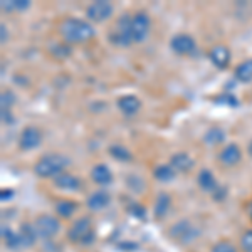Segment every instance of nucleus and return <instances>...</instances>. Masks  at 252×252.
<instances>
[{
	"mask_svg": "<svg viewBox=\"0 0 252 252\" xmlns=\"http://www.w3.org/2000/svg\"><path fill=\"white\" fill-rule=\"evenodd\" d=\"M170 210V197L166 193H160L155 202V215L158 219H163Z\"/></svg>",
	"mask_w": 252,
	"mask_h": 252,
	"instance_id": "5701e85b",
	"label": "nucleus"
},
{
	"mask_svg": "<svg viewBox=\"0 0 252 252\" xmlns=\"http://www.w3.org/2000/svg\"><path fill=\"white\" fill-rule=\"evenodd\" d=\"M69 241L81 246H91L94 242V230H93V223L88 217H81L71 225L67 234Z\"/></svg>",
	"mask_w": 252,
	"mask_h": 252,
	"instance_id": "7ed1b4c3",
	"label": "nucleus"
},
{
	"mask_svg": "<svg viewBox=\"0 0 252 252\" xmlns=\"http://www.w3.org/2000/svg\"><path fill=\"white\" fill-rule=\"evenodd\" d=\"M109 204H111V195L106 190H97V192L91 193L88 197V207L91 210H94V212L106 209Z\"/></svg>",
	"mask_w": 252,
	"mask_h": 252,
	"instance_id": "ddd939ff",
	"label": "nucleus"
},
{
	"mask_svg": "<svg viewBox=\"0 0 252 252\" xmlns=\"http://www.w3.org/2000/svg\"><path fill=\"white\" fill-rule=\"evenodd\" d=\"M91 178H93L94 184L104 187V185H109L113 182V173L106 165L101 163V165H96L94 168L91 170Z\"/></svg>",
	"mask_w": 252,
	"mask_h": 252,
	"instance_id": "f3484780",
	"label": "nucleus"
},
{
	"mask_svg": "<svg viewBox=\"0 0 252 252\" xmlns=\"http://www.w3.org/2000/svg\"><path fill=\"white\" fill-rule=\"evenodd\" d=\"M54 184H56V187H59V189L72 190V192H76V190L81 189V180L76 177V175H71V173L58 175V177L54 178Z\"/></svg>",
	"mask_w": 252,
	"mask_h": 252,
	"instance_id": "dca6fc26",
	"label": "nucleus"
},
{
	"mask_svg": "<svg viewBox=\"0 0 252 252\" xmlns=\"http://www.w3.org/2000/svg\"><path fill=\"white\" fill-rule=\"evenodd\" d=\"M15 103V96L12 91H3L0 96V108L2 109H10L12 104Z\"/></svg>",
	"mask_w": 252,
	"mask_h": 252,
	"instance_id": "cd10ccee",
	"label": "nucleus"
},
{
	"mask_svg": "<svg viewBox=\"0 0 252 252\" xmlns=\"http://www.w3.org/2000/svg\"><path fill=\"white\" fill-rule=\"evenodd\" d=\"M197 182H198V185H200V189L205 190V192H215V190H217V180H215L214 173L210 172V170H200L197 177Z\"/></svg>",
	"mask_w": 252,
	"mask_h": 252,
	"instance_id": "6ab92c4d",
	"label": "nucleus"
},
{
	"mask_svg": "<svg viewBox=\"0 0 252 252\" xmlns=\"http://www.w3.org/2000/svg\"><path fill=\"white\" fill-rule=\"evenodd\" d=\"M170 47L173 49V52L177 54H192L195 51V39L189 34H177L170 40Z\"/></svg>",
	"mask_w": 252,
	"mask_h": 252,
	"instance_id": "9d476101",
	"label": "nucleus"
},
{
	"mask_svg": "<svg viewBox=\"0 0 252 252\" xmlns=\"http://www.w3.org/2000/svg\"><path fill=\"white\" fill-rule=\"evenodd\" d=\"M223 138H225V133H223V129L220 128H210L209 131L205 133V143L207 145H219L223 141Z\"/></svg>",
	"mask_w": 252,
	"mask_h": 252,
	"instance_id": "a878e982",
	"label": "nucleus"
},
{
	"mask_svg": "<svg viewBox=\"0 0 252 252\" xmlns=\"http://www.w3.org/2000/svg\"><path fill=\"white\" fill-rule=\"evenodd\" d=\"M153 175L160 182H172L175 178V170L172 168V165H158L153 170Z\"/></svg>",
	"mask_w": 252,
	"mask_h": 252,
	"instance_id": "b1692460",
	"label": "nucleus"
},
{
	"mask_svg": "<svg viewBox=\"0 0 252 252\" xmlns=\"http://www.w3.org/2000/svg\"><path fill=\"white\" fill-rule=\"evenodd\" d=\"M212 252H237V251H235V247H234L230 242H225V241H223V242L215 244Z\"/></svg>",
	"mask_w": 252,
	"mask_h": 252,
	"instance_id": "2f4dec72",
	"label": "nucleus"
},
{
	"mask_svg": "<svg viewBox=\"0 0 252 252\" xmlns=\"http://www.w3.org/2000/svg\"><path fill=\"white\" fill-rule=\"evenodd\" d=\"M12 195H14V192H12L10 189H7V190H2V193H0V198H2V200H5V198H10Z\"/></svg>",
	"mask_w": 252,
	"mask_h": 252,
	"instance_id": "c9c22d12",
	"label": "nucleus"
},
{
	"mask_svg": "<svg viewBox=\"0 0 252 252\" xmlns=\"http://www.w3.org/2000/svg\"><path fill=\"white\" fill-rule=\"evenodd\" d=\"M76 209H78V205H76V202H72V200H61V202H58V205H56V212H58L59 217H63V219H69L76 212Z\"/></svg>",
	"mask_w": 252,
	"mask_h": 252,
	"instance_id": "4be33fe9",
	"label": "nucleus"
},
{
	"mask_svg": "<svg viewBox=\"0 0 252 252\" xmlns=\"http://www.w3.org/2000/svg\"><path fill=\"white\" fill-rule=\"evenodd\" d=\"M109 155L115 158V160H120V161L131 160V152H129L126 146H121V145H111V146H109Z\"/></svg>",
	"mask_w": 252,
	"mask_h": 252,
	"instance_id": "393cba45",
	"label": "nucleus"
},
{
	"mask_svg": "<svg viewBox=\"0 0 252 252\" xmlns=\"http://www.w3.org/2000/svg\"><path fill=\"white\" fill-rule=\"evenodd\" d=\"M234 76L239 83H251L252 81V59H247L239 64V66L235 67Z\"/></svg>",
	"mask_w": 252,
	"mask_h": 252,
	"instance_id": "aec40b11",
	"label": "nucleus"
},
{
	"mask_svg": "<svg viewBox=\"0 0 252 252\" xmlns=\"http://www.w3.org/2000/svg\"><path fill=\"white\" fill-rule=\"evenodd\" d=\"M42 143V135L37 128L34 126H27V128L22 129L20 133V138H19V146L20 150L24 152H31V150H35L37 146H40Z\"/></svg>",
	"mask_w": 252,
	"mask_h": 252,
	"instance_id": "1a4fd4ad",
	"label": "nucleus"
},
{
	"mask_svg": "<svg viewBox=\"0 0 252 252\" xmlns=\"http://www.w3.org/2000/svg\"><path fill=\"white\" fill-rule=\"evenodd\" d=\"M241 158H242V152H241V148H239L237 145H227L225 148L220 152V155H219V160L222 161L225 166H234V165H237L239 161H241Z\"/></svg>",
	"mask_w": 252,
	"mask_h": 252,
	"instance_id": "4468645a",
	"label": "nucleus"
},
{
	"mask_svg": "<svg viewBox=\"0 0 252 252\" xmlns=\"http://www.w3.org/2000/svg\"><path fill=\"white\" fill-rule=\"evenodd\" d=\"M113 3L108 0H96L86 9V15L93 22H104L113 15Z\"/></svg>",
	"mask_w": 252,
	"mask_h": 252,
	"instance_id": "423d86ee",
	"label": "nucleus"
},
{
	"mask_svg": "<svg viewBox=\"0 0 252 252\" xmlns=\"http://www.w3.org/2000/svg\"><path fill=\"white\" fill-rule=\"evenodd\" d=\"M109 42L120 47H128L133 44V35H131V15L123 14L118 19L115 29L109 32Z\"/></svg>",
	"mask_w": 252,
	"mask_h": 252,
	"instance_id": "20e7f679",
	"label": "nucleus"
},
{
	"mask_svg": "<svg viewBox=\"0 0 252 252\" xmlns=\"http://www.w3.org/2000/svg\"><path fill=\"white\" fill-rule=\"evenodd\" d=\"M59 32L67 44H83L94 37V29L86 20L67 17L61 22Z\"/></svg>",
	"mask_w": 252,
	"mask_h": 252,
	"instance_id": "f257e3e1",
	"label": "nucleus"
},
{
	"mask_svg": "<svg viewBox=\"0 0 252 252\" xmlns=\"http://www.w3.org/2000/svg\"><path fill=\"white\" fill-rule=\"evenodd\" d=\"M69 54H71V47L66 44H58L52 47V56H56V58H67Z\"/></svg>",
	"mask_w": 252,
	"mask_h": 252,
	"instance_id": "c85d7f7f",
	"label": "nucleus"
},
{
	"mask_svg": "<svg viewBox=\"0 0 252 252\" xmlns=\"http://www.w3.org/2000/svg\"><path fill=\"white\" fill-rule=\"evenodd\" d=\"M2 239L9 249H17V247L22 246L19 232H14V230H10L9 227H5V225L2 227Z\"/></svg>",
	"mask_w": 252,
	"mask_h": 252,
	"instance_id": "412c9836",
	"label": "nucleus"
},
{
	"mask_svg": "<svg viewBox=\"0 0 252 252\" xmlns=\"http://www.w3.org/2000/svg\"><path fill=\"white\" fill-rule=\"evenodd\" d=\"M2 121H3V125L14 123V118L10 116V109H2Z\"/></svg>",
	"mask_w": 252,
	"mask_h": 252,
	"instance_id": "72a5a7b5",
	"label": "nucleus"
},
{
	"mask_svg": "<svg viewBox=\"0 0 252 252\" xmlns=\"http://www.w3.org/2000/svg\"><path fill=\"white\" fill-rule=\"evenodd\" d=\"M249 155L252 157V141H251V143H249Z\"/></svg>",
	"mask_w": 252,
	"mask_h": 252,
	"instance_id": "e433bc0d",
	"label": "nucleus"
},
{
	"mask_svg": "<svg viewBox=\"0 0 252 252\" xmlns=\"http://www.w3.org/2000/svg\"><path fill=\"white\" fill-rule=\"evenodd\" d=\"M20 242H22V247H31L34 246L35 239H37V230H35V225L26 222L20 225Z\"/></svg>",
	"mask_w": 252,
	"mask_h": 252,
	"instance_id": "a211bd4d",
	"label": "nucleus"
},
{
	"mask_svg": "<svg viewBox=\"0 0 252 252\" xmlns=\"http://www.w3.org/2000/svg\"><path fill=\"white\" fill-rule=\"evenodd\" d=\"M35 230H37V235H40L42 239H52L59 234V220L52 215H40L35 220Z\"/></svg>",
	"mask_w": 252,
	"mask_h": 252,
	"instance_id": "0eeeda50",
	"label": "nucleus"
},
{
	"mask_svg": "<svg viewBox=\"0 0 252 252\" xmlns=\"http://www.w3.org/2000/svg\"><path fill=\"white\" fill-rule=\"evenodd\" d=\"M170 237L185 244V242L193 241L195 237H198V230L195 229L189 220H182L172 225V229H170Z\"/></svg>",
	"mask_w": 252,
	"mask_h": 252,
	"instance_id": "6e6552de",
	"label": "nucleus"
},
{
	"mask_svg": "<svg viewBox=\"0 0 252 252\" xmlns=\"http://www.w3.org/2000/svg\"><path fill=\"white\" fill-rule=\"evenodd\" d=\"M241 246L246 252H252V230H246L241 237Z\"/></svg>",
	"mask_w": 252,
	"mask_h": 252,
	"instance_id": "c756f323",
	"label": "nucleus"
},
{
	"mask_svg": "<svg viewBox=\"0 0 252 252\" xmlns=\"http://www.w3.org/2000/svg\"><path fill=\"white\" fill-rule=\"evenodd\" d=\"M69 165V160L59 153H51V155L42 157L35 163L34 172L40 178H56L58 175L64 173V168Z\"/></svg>",
	"mask_w": 252,
	"mask_h": 252,
	"instance_id": "f03ea898",
	"label": "nucleus"
},
{
	"mask_svg": "<svg viewBox=\"0 0 252 252\" xmlns=\"http://www.w3.org/2000/svg\"><path fill=\"white\" fill-rule=\"evenodd\" d=\"M118 108L121 109L123 115L133 116L141 109V101L138 99L135 94H126V96H121L120 99H118Z\"/></svg>",
	"mask_w": 252,
	"mask_h": 252,
	"instance_id": "f8f14e48",
	"label": "nucleus"
},
{
	"mask_svg": "<svg viewBox=\"0 0 252 252\" xmlns=\"http://www.w3.org/2000/svg\"><path fill=\"white\" fill-rule=\"evenodd\" d=\"M249 214H251V217H252V202L249 204Z\"/></svg>",
	"mask_w": 252,
	"mask_h": 252,
	"instance_id": "4c0bfd02",
	"label": "nucleus"
},
{
	"mask_svg": "<svg viewBox=\"0 0 252 252\" xmlns=\"http://www.w3.org/2000/svg\"><path fill=\"white\" fill-rule=\"evenodd\" d=\"M215 103H217V104H225V106H230V108L239 106L237 97L232 96V94H220V96H217V97H215Z\"/></svg>",
	"mask_w": 252,
	"mask_h": 252,
	"instance_id": "bb28decb",
	"label": "nucleus"
},
{
	"mask_svg": "<svg viewBox=\"0 0 252 252\" xmlns=\"http://www.w3.org/2000/svg\"><path fill=\"white\" fill-rule=\"evenodd\" d=\"M150 27H152V20L146 12H138V14L131 15L133 42H143L150 34Z\"/></svg>",
	"mask_w": 252,
	"mask_h": 252,
	"instance_id": "39448f33",
	"label": "nucleus"
},
{
	"mask_svg": "<svg viewBox=\"0 0 252 252\" xmlns=\"http://www.w3.org/2000/svg\"><path fill=\"white\" fill-rule=\"evenodd\" d=\"M31 7L29 0H14V10H27Z\"/></svg>",
	"mask_w": 252,
	"mask_h": 252,
	"instance_id": "473e14b6",
	"label": "nucleus"
},
{
	"mask_svg": "<svg viewBox=\"0 0 252 252\" xmlns=\"http://www.w3.org/2000/svg\"><path fill=\"white\" fill-rule=\"evenodd\" d=\"M209 58L212 64L219 69H225L230 64V51L225 46H215L212 51L209 52Z\"/></svg>",
	"mask_w": 252,
	"mask_h": 252,
	"instance_id": "9b49d317",
	"label": "nucleus"
},
{
	"mask_svg": "<svg viewBox=\"0 0 252 252\" xmlns=\"http://www.w3.org/2000/svg\"><path fill=\"white\" fill-rule=\"evenodd\" d=\"M170 165H172L173 170H177V172H190V170L193 168L195 161L193 158L189 155V153H175L172 157V160H170Z\"/></svg>",
	"mask_w": 252,
	"mask_h": 252,
	"instance_id": "2eb2a0df",
	"label": "nucleus"
},
{
	"mask_svg": "<svg viewBox=\"0 0 252 252\" xmlns=\"http://www.w3.org/2000/svg\"><path fill=\"white\" fill-rule=\"evenodd\" d=\"M0 34H2V37H0V42L7 44V40H9V32H7L5 24H2V26H0Z\"/></svg>",
	"mask_w": 252,
	"mask_h": 252,
	"instance_id": "f704fd0d",
	"label": "nucleus"
},
{
	"mask_svg": "<svg viewBox=\"0 0 252 252\" xmlns=\"http://www.w3.org/2000/svg\"><path fill=\"white\" fill-rule=\"evenodd\" d=\"M128 212L131 214V215H135L136 219H145V209H143V207H141L140 204H136V202L129 204Z\"/></svg>",
	"mask_w": 252,
	"mask_h": 252,
	"instance_id": "7c9ffc66",
	"label": "nucleus"
}]
</instances>
